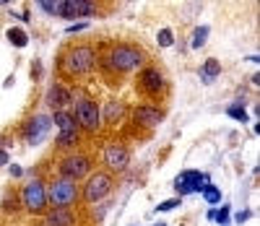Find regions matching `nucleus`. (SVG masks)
<instances>
[{
	"mask_svg": "<svg viewBox=\"0 0 260 226\" xmlns=\"http://www.w3.org/2000/svg\"><path fill=\"white\" fill-rule=\"evenodd\" d=\"M99 65L107 76H127V73H136L141 71L143 65H148V55L143 47L138 44H130V42H122V44H112L110 50H104V55L99 57Z\"/></svg>",
	"mask_w": 260,
	"mask_h": 226,
	"instance_id": "f257e3e1",
	"label": "nucleus"
},
{
	"mask_svg": "<svg viewBox=\"0 0 260 226\" xmlns=\"http://www.w3.org/2000/svg\"><path fill=\"white\" fill-rule=\"evenodd\" d=\"M96 50H94V44L89 42H83V44H71V47H65L62 57H60V68H62V73L65 76H89L94 73V68H96Z\"/></svg>",
	"mask_w": 260,
	"mask_h": 226,
	"instance_id": "f03ea898",
	"label": "nucleus"
},
{
	"mask_svg": "<svg viewBox=\"0 0 260 226\" xmlns=\"http://www.w3.org/2000/svg\"><path fill=\"white\" fill-rule=\"evenodd\" d=\"M73 117H76L81 130H86L89 135H99V130H102V107L86 91L73 94Z\"/></svg>",
	"mask_w": 260,
	"mask_h": 226,
	"instance_id": "7ed1b4c3",
	"label": "nucleus"
},
{
	"mask_svg": "<svg viewBox=\"0 0 260 226\" xmlns=\"http://www.w3.org/2000/svg\"><path fill=\"white\" fill-rule=\"evenodd\" d=\"M136 88H138V94H143L148 99H161L169 91V78L164 73V68L161 65H154V62L143 65L141 71H138Z\"/></svg>",
	"mask_w": 260,
	"mask_h": 226,
	"instance_id": "20e7f679",
	"label": "nucleus"
},
{
	"mask_svg": "<svg viewBox=\"0 0 260 226\" xmlns=\"http://www.w3.org/2000/svg\"><path fill=\"white\" fill-rule=\"evenodd\" d=\"M115 190V174L104 172V169H96L86 177V182L81 187V200L89 203V206H96L99 200H107Z\"/></svg>",
	"mask_w": 260,
	"mask_h": 226,
	"instance_id": "39448f33",
	"label": "nucleus"
},
{
	"mask_svg": "<svg viewBox=\"0 0 260 226\" xmlns=\"http://www.w3.org/2000/svg\"><path fill=\"white\" fill-rule=\"evenodd\" d=\"M81 200V187L71 179L55 177L52 182L47 185V206L52 208H71Z\"/></svg>",
	"mask_w": 260,
	"mask_h": 226,
	"instance_id": "423d86ee",
	"label": "nucleus"
},
{
	"mask_svg": "<svg viewBox=\"0 0 260 226\" xmlns=\"http://www.w3.org/2000/svg\"><path fill=\"white\" fill-rule=\"evenodd\" d=\"M94 172V159L89 153H68V156H62L60 164H57V177L62 179H71V182H78V179H86Z\"/></svg>",
	"mask_w": 260,
	"mask_h": 226,
	"instance_id": "0eeeda50",
	"label": "nucleus"
},
{
	"mask_svg": "<svg viewBox=\"0 0 260 226\" xmlns=\"http://www.w3.org/2000/svg\"><path fill=\"white\" fill-rule=\"evenodd\" d=\"M52 122L57 125V148H73L81 143V127L73 117V112H68V109L55 112Z\"/></svg>",
	"mask_w": 260,
	"mask_h": 226,
	"instance_id": "6e6552de",
	"label": "nucleus"
},
{
	"mask_svg": "<svg viewBox=\"0 0 260 226\" xmlns=\"http://www.w3.org/2000/svg\"><path fill=\"white\" fill-rule=\"evenodd\" d=\"M18 195H21V206L26 208V213L37 216V213L47 211V185L42 179H29Z\"/></svg>",
	"mask_w": 260,
	"mask_h": 226,
	"instance_id": "1a4fd4ad",
	"label": "nucleus"
},
{
	"mask_svg": "<svg viewBox=\"0 0 260 226\" xmlns=\"http://www.w3.org/2000/svg\"><path fill=\"white\" fill-rule=\"evenodd\" d=\"M130 117H133V125H136V127H141V130H154L159 122L167 120V112H164V107H159V104L146 102V104H138L133 112H130Z\"/></svg>",
	"mask_w": 260,
	"mask_h": 226,
	"instance_id": "9d476101",
	"label": "nucleus"
},
{
	"mask_svg": "<svg viewBox=\"0 0 260 226\" xmlns=\"http://www.w3.org/2000/svg\"><path fill=\"white\" fill-rule=\"evenodd\" d=\"M50 127H52V120L47 115H31L24 122V127H21V135H24V141L29 146H37V143L45 141V135L50 133Z\"/></svg>",
	"mask_w": 260,
	"mask_h": 226,
	"instance_id": "9b49d317",
	"label": "nucleus"
},
{
	"mask_svg": "<svg viewBox=\"0 0 260 226\" xmlns=\"http://www.w3.org/2000/svg\"><path fill=\"white\" fill-rule=\"evenodd\" d=\"M104 164L110 174H122L130 164V151L125 143H110L104 146Z\"/></svg>",
	"mask_w": 260,
	"mask_h": 226,
	"instance_id": "f8f14e48",
	"label": "nucleus"
},
{
	"mask_svg": "<svg viewBox=\"0 0 260 226\" xmlns=\"http://www.w3.org/2000/svg\"><path fill=\"white\" fill-rule=\"evenodd\" d=\"M99 6L91 0H57L55 16L60 18H78V16H96Z\"/></svg>",
	"mask_w": 260,
	"mask_h": 226,
	"instance_id": "ddd939ff",
	"label": "nucleus"
},
{
	"mask_svg": "<svg viewBox=\"0 0 260 226\" xmlns=\"http://www.w3.org/2000/svg\"><path fill=\"white\" fill-rule=\"evenodd\" d=\"M203 185H208V174H203V172H198V169H187V172H182V174L175 179L177 198L190 195V192H201Z\"/></svg>",
	"mask_w": 260,
	"mask_h": 226,
	"instance_id": "4468645a",
	"label": "nucleus"
},
{
	"mask_svg": "<svg viewBox=\"0 0 260 226\" xmlns=\"http://www.w3.org/2000/svg\"><path fill=\"white\" fill-rule=\"evenodd\" d=\"M73 102V91L65 83L55 81L50 88H47V94H45V104L55 112H62V109H68V104Z\"/></svg>",
	"mask_w": 260,
	"mask_h": 226,
	"instance_id": "2eb2a0df",
	"label": "nucleus"
},
{
	"mask_svg": "<svg viewBox=\"0 0 260 226\" xmlns=\"http://www.w3.org/2000/svg\"><path fill=\"white\" fill-rule=\"evenodd\" d=\"M125 104L120 102V99H110V102H107L104 107H102V125H117L122 117H125Z\"/></svg>",
	"mask_w": 260,
	"mask_h": 226,
	"instance_id": "dca6fc26",
	"label": "nucleus"
},
{
	"mask_svg": "<svg viewBox=\"0 0 260 226\" xmlns=\"http://www.w3.org/2000/svg\"><path fill=\"white\" fill-rule=\"evenodd\" d=\"M45 221L50 226H78V216L71 208H50L45 213Z\"/></svg>",
	"mask_w": 260,
	"mask_h": 226,
	"instance_id": "f3484780",
	"label": "nucleus"
},
{
	"mask_svg": "<svg viewBox=\"0 0 260 226\" xmlns=\"http://www.w3.org/2000/svg\"><path fill=\"white\" fill-rule=\"evenodd\" d=\"M219 76H221V62L216 60V57H208V60L201 65V81H203V83H213Z\"/></svg>",
	"mask_w": 260,
	"mask_h": 226,
	"instance_id": "a211bd4d",
	"label": "nucleus"
},
{
	"mask_svg": "<svg viewBox=\"0 0 260 226\" xmlns=\"http://www.w3.org/2000/svg\"><path fill=\"white\" fill-rule=\"evenodd\" d=\"M6 37H8V42H11V44H16V47H26V44H29V34H26L24 29H18V26L8 29V31H6Z\"/></svg>",
	"mask_w": 260,
	"mask_h": 226,
	"instance_id": "6ab92c4d",
	"label": "nucleus"
},
{
	"mask_svg": "<svg viewBox=\"0 0 260 226\" xmlns=\"http://www.w3.org/2000/svg\"><path fill=\"white\" fill-rule=\"evenodd\" d=\"M18 208H21V195L18 192H6V198H3V213L13 216Z\"/></svg>",
	"mask_w": 260,
	"mask_h": 226,
	"instance_id": "aec40b11",
	"label": "nucleus"
},
{
	"mask_svg": "<svg viewBox=\"0 0 260 226\" xmlns=\"http://www.w3.org/2000/svg\"><path fill=\"white\" fill-rule=\"evenodd\" d=\"M208 34H211V29L208 26H198L192 31V50H201L203 44L208 42Z\"/></svg>",
	"mask_w": 260,
	"mask_h": 226,
	"instance_id": "412c9836",
	"label": "nucleus"
},
{
	"mask_svg": "<svg viewBox=\"0 0 260 226\" xmlns=\"http://www.w3.org/2000/svg\"><path fill=\"white\" fill-rule=\"evenodd\" d=\"M226 115H229L232 120H237V122H247V109H245V104H229V107H226Z\"/></svg>",
	"mask_w": 260,
	"mask_h": 226,
	"instance_id": "4be33fe9",
	"label": "nucleus"
},
{
	"mask_svg": "<svg viewBox=\"0 0 260 226\" xmlns=\"http://www.w3.org/2000/svg\"><path fill=\"white\" fill-rule=\"evenodd\" d=\"M201 192H203V198L211 203V206H216V203L221 200V190H219V187H213V185H203Z\"/></svg>",
	"mask_w": 260,
	"mask_h": 226,
	"instance_id": "5701e85b",
	"label": "nucleus"
},
{
	"mask_svg": "<svg viewBox=\"0 0 260 226\" xmlns=\"http://www.w3.org/2000/svg\"><path fill=\"white\" fill-rule=\"evenodd\" d=\"M229 216H232V208L226 206V203H224V206H221L219 211H213V221H216V223H221V226H226V223H229Z\"/></svg>",
	"mask_w": 260,
	"mask_h": 226,
	"instance_id": "b1692460",
	"label": "nucleus"
},
{
	"mask_svg": "<svg viewBox=\"0 0 260 226\" xmlns=\"http://www.w3.org/2000/svg\"><path fill=\"white\" fill-rule=\"evenodd\" d=\"M156 42H159V47H172V44H175V34H172V29H161L156 34Z\"/></svg>",
	"mask_w": 260,
	"mask_h": 226,
	"instance_id": "393cba45",
	"label": "nucleus"
},
{
	"mask_svg": "<svg viewBox=\"0 0 260 226\" xmlns=\"http://www.w3.org/2000/svg\"><path fill=\"white\" fill-rule=\"evenodd\" d=\"M180 203H182V198H172V200H164V203H161V206H159L156 211H159V213H167V211H175V208L180 206Z\"/></svg>",
	"mask_w": 260,
	"mask_h": 226,
	"instance_id": "a878e982",
	"label": "nucleus"
},
{
	"mask_svg": "<svg viewBox=\"0 0 260 226\" xmlns=\"http://www.w3.org/2000/svg\"><path fill=\"white\" fill-rule=\"evenodd\" d=\"M250 216H252L250 211H240V213L234 216V221H237V223H245V221H250Z\"/></svg>",
	"mask_w": 260,
	"mask_h": 226,
	"instance_id": "bb28decb",
	"label": "nucleus"
},
{
	"mask_svg": "<svg viewBox=\"0 0 260 226\" xmlns=\"http://www.w3.org/2000/svg\"><path fill=\"white\" fill-rule=\"evenodd\" d=\"M83 29H86V21H78V24L68 26V34H76V31H83Z\"/></svg>",
	"mask_w": 260,
	"mask_h": 226,
	"instance_id": "cd10ccee",
	"label": "nucleus"
},
{
	"mask_svg": "<svg viewBox=\"0 0 260 226\" xmlns=\"http://www.w3.org/2000/svg\"><path fill=\"white\" fill-rule=\"evenodd\" d=\"M8 172H11V177H21V174H24V169H21L18 164H11V167H8Z\"/></svg>",
	"mask_w": 260,
	"mask_h": 226,
	"instance_id": "c85d7f7f",
	"label": "nucleus"
},
{
	"mask_svg": "<svg viewBox=\"0 0 260 226\" xmlns=\"http://www.w3.org/2000/svg\"><path fill=\"white\" fill-rule=\"evenodd\" d=\"M6 164H8V151L0 148V167H6Z\"/></svg>",
	"mask_w": 260,
	"mask_h": 226,
	"instance_id": "c756f323",
	"label": "nucleus"
},
{
	"mask_svg": "<svg viewBox=\"0 0 260 226\" xmlns=\"http://www.w3.org/2000/svg\"><path fill=\"white\" fill-rule=\"evenodd\" d=\"M154 226H167V223H154Z\"/></svg>",
	"mask_w": 260,
	"mask_h": 226,
	"instance_id": "7c9ffc66",
	"label": "nucleus"
}]
</instances>
